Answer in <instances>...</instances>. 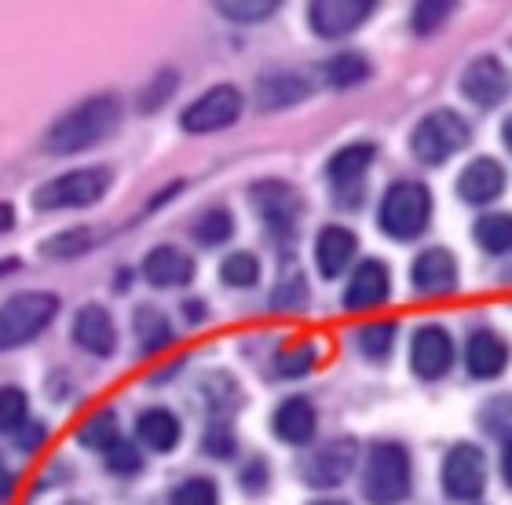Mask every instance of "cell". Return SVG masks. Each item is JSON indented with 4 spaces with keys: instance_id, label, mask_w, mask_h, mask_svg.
Here are the masks:
<instances>
[{
    "instance_id": "obj_1",
    "label": "cell",
    "mask_w": 512,
    "mask_h": 505,
    "mask_svg": "<svg viewBox=\"0 0 512 505\" xmlns=\"http://www.w3.org/2000/svg\"><path fill=\"white\" fill-rule=\"evenodd\" d=\"M121 121V103L118 96H92L85 103H77L74 110H66L63 118L55 121L44 147L48 154H77L96 147L99 140H107L110 132L118 129Z\"/></svg>"
},
{
    "instance_id": "obj_2",
    "label": "cell",
    "mask_w": 512,
    "mask_h": 505,
    "mask_svg": "<svg viewBox=\"0 0 512 505\" xmlns=\"http://www.w3.org/2000/svg\"><path fill=\"white\" fill-rule=\"evenodd\" d=\"M59 315V297L55 293H19L0 308V352L22 348L33 337H41L52 319Z\"/></svg>"
},
{
    "instance_id": "obj_3",
    "label": "cell",
    "mask_w": 512,
    "mask_h": 505,
    "mask_svg": "<svg viewBox=\"0 0 512 505\" xmlns=\"http://www.w3.org/2000/svg\"><path fill=\"white\" fill-rule=\"evenodd\" d=\"M428 216H432V194L425 183H395L381 198L377 220H381V231L388 238L410 242L428 227Z\"/></svg>"
},
{
    "instance_id": "obj_4",
    "label": "cell",
    "mask_w": 512,
    "mask_h": 505,
    "mask_svg": "<svg viewBox=\"0 0 512 505\" xmlns=\"http://www.w3.org/2000/svg\"><path fill=\"white\" fill-rule=\"evenodd\" d=\"M410 454L399 443H377L366 458L363 473V495L374 505H395L410 495Z\"/></svg>"
},
{
    "instance_id": "obj_5",
    "label": "cell",
    "mask_w": 512,
    "mask_h": 505,
    "mask_svg": "<svg viewBox=\"0 0 512 505\" xmlns=\"http://www.w3.org/2000/svg\"><path fill=\"white\" fill-rule=\"evenodd\" d=\"M114 183V172L103 169V165H85V169H74L59 176V180L44 183L33 194V205L44 209V213H55V209H81V205L99 202L103 194L110 191Z\"/></svg>"
},
{
    "instance_id": "obj_6",
    "label": "cell",
    "mask_w": 512,
    "mask_h": 505,
    "mask_svg": "<svg viewBox=\"0 0 512 505\" xmlns=\"http://www.w3.org/2000/svg\"><path fill=\"white\" fill-rule=\"evenodd\" d=\"M469 121L454 114V110H432L410 136V151L417 162L425 165H443L469 143Z\"/></svg>"
},
{
    "instance_id": "obj_7",
    "label": "cell",
    "mask_w": 512,
    "mask_h": 505,
    "mask_svg": "<svg viewBox=\"0 0 512 505\" xmlns=\"http://www.w3.org/2000/svg\"><path fill=\"white\" fill-rule=\"evenodd\" d=\"M487 487V458L480 447L458 443L443 458V491L458 502H476Z\"/></svg>"
},
{
    "instance_id": "obj_8",
    "label": "cell",
    "mask_w": 512,
    "mask_h": 505,
    "mask_svg": "<svg viewBox=\"0 0 512 505\" xmlns=\"http://www.w3.org/2000/svg\"><path fill=\"white\" fill-rule=\"evenodd\" d=\"M238 114H242V92L235 85H216L202 99H194L180 121L187 132H220L235 125Z\"/></svg>"
},
{
    "instance_id": "obj_9",
    "label": "cell",
    "mask_w": 512,
    "mask_h": 505,
    "mask_svg": "<svg viewBox=\"0 0 512 505\" xmlns=\"http://www.w3.org/2000/svg\"><path fill=\"white\" fill-rule=\"evenodd\" d=\"M249 198H253L256 213H260V220H264L271 231H293V224L300 220V209H304V205H300V194L282 180L256 183L253 191H249Z\"/></svg>"
},
{
    "instance_id": "obj_10",
    "label": "cell",
    "mask_w": 512,
    "mask_h": 505,
    "mask_svg": "<svg viewBox=\"0 0 512 505\" xmlns=\"http://www.w3.org/2000/svg\"><path fill=\"white\" fill-rule=\"evenodd\" d=\"M509 88H512L509 70H505L494 55L469 63V70L461 74V92H465V99L476 103V107H483V110L498 107V103L509 96Z\"/></svg>"
},
{
    "instance_id": "obj_11",
    "label": "cell",
    "mask_w": 512,
    "mask_h": 505,
    "mask_svg": "<svg viewBox=\"0 0 512 505\" xmlns=\"http://www.w3.org/2000/svg\"><path fill=\"white\" fill-rule=\"evenodd\" d=\"M410 366L425 381H436L454 366V341L443 326H421L417 330L414 341H410Z\"/></svg>"
},
{
    "instance_id": "obj_12",
    "label": "cell",
    "mask_w": 512,
    "mask_h": 505,
    "mask_svg": "<svg viewBox=\"0 0 512 505\" xmlns=\"http://www.w3.org/2000/svg\"><path fill=\"white\" fill-rule=\"evenodd\" d=\"M355 458H359V447L352 440H330L322 443L319 451L311 454L308 465H304V480L311 487H337L348 480V473L355 469Z\"/></svg>"
},
{
    "instance_id": "obj_13",
    "label": "cell",
    "mask_w": 512,
    "mask_h": 505,
    "mask_svg": "<svg viewBox=\"0 0 512 505\" xmlns=\"http://www.w3.org/2000/svg\"><path fill=\"white\" fill-rule=\"evenodd\" d=\"M410 282L417 293H428V297L454 293L458 290V260L443 246L425 249V253H417L414 268H410Z\"/></svg>"
},
{
    "instance_id": "obj_14",
    "label": "cell",
    "mask_w": 512,
    "mask_h": 505,
    "mask_svg": "<svg viewBox=\"0 0 512 505\" xmlns=\"http://www.w3.org/2000/svg\"><path fill=\"white\" fill-rule=\"evenodd\" d=\"M370 15H374V0H319V4H311L308 22L319 37H341Z\"/></svg>"
},
{
    "instance_id": "obj_15",
    "label": "cell",
    "mask_w": 512,
    "mask_h": 505,
    "mask_svg": "<svg viewBox=\"0 0 512 505\" xmlns=\"http://www.w3.org/2000/svg\"><path fill=\"white\" fill-rule=\"evenodd\" d=\"M388 293H392V275L384 268V260H366L355 268L352 282L344 290V308L348 312H370V308L388 301Z\"/></svg>"
},
{
    "instance_id": "obj_16",
    "label": "cell",
    "mask_w": 512,
    "mask_h": 505,
    "mask_svg": "<svg viewBox=\"0 0 512 505\" xmlns=\"http://www.w3.org/2000/svg\"><path fill=\"white\" fill-rule=\"evenodd\" d=\"M143 279L158 290H176L194 279V260L180 246H158L150 249L143 260Z\"/></svg>"
},
{
    "instance_id": "obj_17",
    "label": "cell",
    "mask_w": 512,
    "mask_h": 505,
    "mask_svg": "<svg viewBox=\"0 0 512 505\" xmlns=\"http://www.w3.org/2000/svg\"><path fill=\"white\" fill-rule=\"evenodd\" d=\"M505 191V169L494 158H476L461 169L458 176V194L469 205H491L498 194Z\"/></svg>"
},
{
    "instance_id": "obj_18",
    "label": "cell",
    "mask_w": 512,
    "mask_h": 505,
    "mask_svg": "<svg viewBox=\"0 0 512 505\" xmlns=\"http://www.w3.org/2000/svg\"><path fill=\"white\" fill-rule=\"evenodd\" d=\"M355 249H359V238L348 231V227H322L319 238H315V264H319L322 279H337L344 275V268L355 260Z\"/></svg>"
},
{
    "instance_id": "obj_19",
    "label": "cell",
    "mask_w": 512,
    "mask_h": 505,
    "mask_svg": "<svg viewBox=\"0 0 512 505\" xmlns=\"http://www.w3.org/2000/svg\"><path fill=\"white\" fill-rule=\"evenodd\" d=\"M74 341L81 348H88L92 355H110L118 348V330H114V319H110L107 308L99 304H88L74 315Z\"/></svg>"
},
{
    "instance_id": "obj_20",
    "label": "cell",
    "mask_w": 512,
    "mask_h": 505,
    "mask_svg": "<svg viewBox=\"0 0 512 505\" xmlns=\"http://www.w3.org/2000/svg\"><path fill=\"white\" fill-rule=\"evenodd\" d=\"M465 366L472 377H498L509 366V344L494 330H476L465 344Z\"/></svg>"
},
{
    "instance_id": "obj_21",
    "label": "cell",
    "mask_w": 512,
    "mask_h": 505,
    "mask_svg": "<svg viewBox=\"0 0 512 505\" xmlns=\"http://www.w3.org/2000/svg\"><path fill=\"white\" fill-rule=\"evenodd\" d=\"M311 85L304 81L300 74L293 70H271L256 81V103L264 110H282V107H293L300 99H308Z\"/></svg>"
},
{
    "instance_id": "obj_22",
    "label": "cell",
    "mask_w": 512,
    "mask_h": 505,
    "mask_svg": "<svg viewBox=\"0 0 512 505\" xmlns=\"http://www.w3.org/2000/svg\"><path fill=\"white\" fill-rule=\"evenodd\" d=\"M315 425H319V418H315V407H311L304 396H289L286 403H278L275 410V432L278 440L286 443H308L311 436H315Z\"/></svg>"
},
{
    "instance_id": "obj_23",
    "label": "cell",
    "mask_w": 512,
    "mask_h": 505,
    "mask_svg": "<svg viewBox=\"0 0 512 505\" xmlns=\"http://www.w3.org/2000/svg\"><path fill=\"white\" fill-rule=\"evenodd\" d=\"M136 436H139V443H147L150 451L165 454V451H172V447L180 443L183 425H180V418H176L172 410L154 407V410H143V414H139Z\"/></svg>"
},
{
    "instance_id": "obj_24",
    "label": "cell",
    "mask_w": 512,
    "mask_h": 505,
    "mask_svg": "<svg viewBox=\"0 0 512 505\" xmlns=\"http://www.w3.org/2000/svg\"><path fill=\"white\" fill-rule=\"evenodd\" d=\"M374 158H377L374 143H348V147H341V151L333 154L326 169H330V176L337 183H355L370 165H374Z\"/></svg>"
},
{
    "instance_id": "obj_25",
    "label": "cell",
    "mask_w": 512,
    "mask_h": 505,
    "mask_svg": "<svg viewBox=\"0 0 512 505\" xmlns=\"http://www.w3.org/2000/svg\"><path fill=\"white\" fill-rule=\"evenodd\" d=\"M322 77H326V85H330V88L363 85L366 77H370V63H366V55H359V52L333 55L330 63L322 66Z\"/></svg>"
},
{
    "instance_id": "obj_26",
    "label": "cell",
    "mask_w": 512,
    "mask_h": 505,
    "mask_svg": "<svg viewBox=\"0 0 512 505\" xmlns=\"http://www.w3.org/2000/svg\"><path fill=\"white\" fill-rule=\"evenodd\" d=\"M472 238H476L480 249H487V253H509L512 249V216L509 213L480 216L476 227H472Z\"/></svg>"
},
{
    "instance_id": "obj_27",
    "label": "cell",
    "mask_w": 512,
    "mask_h": 505,
    "mask_svg": "<svg viewBox=\"0 0 512 505\" xmlns=\"http://www.w3.org/2000/svg\"><path fill=\"white\" fill-rule=\"evenodd\" d=\"M480 425L494 440L512 443V396H494L491 403H483Z\"/></svg>"
},
{
    "instance_id": "obj_28",
    "label": "cell",
    "mask_w": 512,
    "mask_h": 505,
    "mask_svg": "<svg viewBox=\"0 0 512 505\" xmlns=\"http://www.w3.org/2000/svg\"><path fill=\"white\" fill-rule=\"evenodd\" d=\"M81 443H85L88 451H110V447L118 443V418H114L110 410L88 418L85 425H81Z\"/></svg>"
},
{
    "instance_id": "obj_29",
    "label": "cell",
    "mask_w": 512,
    "mask_h": 505,
    "mask_svg": "<svg viewBox=\"0 0 512 505\" xmlns=\"http://www.w3.org/2000/svg\"><path fill=\"white\" fill-rule=\"evenodd\" d=\"M194 235L202 238L205 246H220V242H227V238L235 235V216L227 213V209H209V213L198 216Z\"/></svg>"
},
{
    "instance_id": "obj_30",
    "label": "cell",
    "mask_w": 512,
    "mask_h": 505,
    "mask_svg": "<svg viewBox=\"0 0 512 505\" xmlns=\"http://www.w3.org/2000/svg\"><path fill=\"white\" fill-rule=\"evenodd\" d=\"M220 279H224L227 286L246 290V286H253V282L260 279V260H256L253 253H231V257L220 264Z\"/></svg>"
},
{
    "instance_id": "obj_31",
    "label": "cell",
    "mask_w": 512,
    "mask_h": 505,
    "mask_svg": "<svg viewBox=\"0 0 512 505\" xmlns=\"http://www.w3.org/2000/svg\"><path fill=\"white\" fill-rule=\"evenodd\" d=\"M30 414V399L22 388H0V432L22 429Z\"/></svg>"
},
{
    "instance_id": "obj_32",
    "label": "cell",
    "mask_w": 512,
    "mask_h": 505,
    "mask_svg": "<svg viewBox=\"0 0 512 505\" xmlns=\"http://www.w3.org/2000/svg\"><path fill=\"white\" fill-rule=\"evenodd\" d=\"M216 502H220V491H216V484L205 480V476L183 480L169 498V505H216Z\"/></svg>"
},
{
    "instance_id": "obj_33",
    "label": "cell",
    "mask_w": 512,
    "mask_h": 505,
    "mask_svg": "<svg viewBox=\"0 0 512 505\" xmlns=\"http://www.w3.org/2000/svg\"><path fill=\"white\" fill-rule=\"evenodd\" d=\"M308 304V286H304V279H300L297 271L293 275H282V282L275 286V301H271V308L275 312H300Z\"/></svg>"
},
{
    "instance_id": "obj_34",
    "label": "cell",
    "mask_w": 512,
    "mask_h": 505,
    "mask_svg": "<svg viewBox=\"0 0 512 505\" xmlns=\"http://www.w3.org/2000/svg\"><path fill=\"white\" fill-rule=\"evenodd\" d=\"M88 246H92V231H88V227H70V231L55 235L52 242L44 246V257H81Z\"/></svg>"
},
{
    "instance_id": "obj_35",
    "label": "cell",
    "mask_w": 512,
    "mask_h": 505,
    "mask_svg": "<svg viewBox=\"0 0 512 505\" xmlns=\"http://www.w3.org/2000/svg\"><path fill=\"white\" fill-rule=\"evenodd\" d=\"M278 11V0H224L220 4V15L235 22H260L267 15H275Z\"/></svg>"
},
{
    "instance_id": "obj_36",
    "label": "cell",
    "mask_w": 512,
    "mask_h": 505,
    "mask_svg": "<svg viewBox=\"0 0 512 505\" xmlns=\"http://www.w3.org/2000/svg\"><path fill=\"white\" fill-rule=\"evenodd\" d=\"M136 334L143 337V348H147V352H158L161 344H169V341H172V334H169V326H165V319H161L158 312H150V308L136 312Z\"/></svg>"
},
{
    "instance_id": "obj_37",
    "label": "cell",
    "mask_w": 512,
    "mask_h": 505,
    "mask_svg": "<svg viewBox=\"0 0 512 505\" xmlns=\"http://www.w3.org/2000/svg\"><path fill=\"white\" fill-rule=\"evenodd\" d=\"M392 341H395V323H374L359 330V348L370 359H384V355L392 352Z\"/></svg>"
},
{
    "instance_id": "obj_38",
    "label": "cell",
    "mask_w": 512,
    "mask_h": 505,
    "mask_svg": "<svg viewBox=\"0 0 512 505\" xmlns=\"http://www.w3.org/2000/svg\"><path fill=\"white\" fill-rule=\"evenodd\" d=\"M315 359H319V352H315V344H293V348H286V352L278 355V370L286 377H304L315 366Z\"/></svg>"
},
{
    "instance_id": "obj_39",
    "label": "cell",
    "mask_w": 512,
    "mask_h": 505,
    "mask_svg": "<svg viewBox=\"0 0 512 505\" xmlns=\"http://www.w3.org/2000/svg\"><path fill=\"white\" fill-rule=\"evenodd\" d=\"M107 469L110 473H118V476H136L139 469H143V454H139L136 443L118 440L107 451Z\"/></svg>"
},
{
    "instance_id": "obj_40",
    "label": "cell",
    "mask_w": 512,
    "mask_h": 505,
    "mask_svg": "<svg viewBox=\"0 0 512 505\" xmlns=\"http://www.w3.org/2000/svg\"><path fill=\"white\" fill-rule=\"evenodd\" d=\"M450 11H454V4H450V0H428V4H417V8H414V30L417 33H432L439 22L447 19Z\"/></svg>"
},
{
    "instance_id": "obj_41",
    "label": "cell",
    "mask_w": 512,
    "mask_h": 505,
    "mask_svg": "<svg viewBox=\"0 0 512 505\" xmlns=\"http://www.w3.org/2000/svg\"><path fill=\"white\" fill-rule=\"evenodd\" d=\"M205 451L213 454V458H231L235 454V432L227 429V425H213V429L205 432Z\"/></svg>"
},
{
    "instance_id": "obj_42",
    "label": "cell",
    "mask_w": 512,
    "mask_h": 505,
    "mask_svg": "<svg viewBox=\"0 0 512 505\" xmlns=\"http://www.w3.org/2000/svg\"><path fill=\"white\" fill-rule=\"evenodd\" d=\"M242 487H246V491H264L267 487V462L264 458H253V462L242 469Z\"/></svg>"
},
{
    "instance_id": "obj_43",
    "label": "cell",
    "mask_w": 512,
    "mask_h": 505,
    "mask_svg": "<svg viewBox=\"0 0 512 505\" xmlns=\"http://www.w3.org/2000/svg\"><path fill=\"white\" fill-rule=\"evenodd\" d=\"M44 443V429L41 425H22V432H19V447L22 451H37Z\"/></svg>"
},
{
    "instance_id": "obj_44",
    "label": "cell",
    "mask_w": 512,
    "mask_h": 505,
    "mask_svg": "<svg viewBox=\"0 0 512 505\" xmlns=\"http://www.w3.org/2000/svg\"><path fill=\"white\" fill-rule=\"evenodd\" d=\"M11 487H15V476L8 473V465L0 462V502H4V498L11 495Z\"/></svg>"
},
{
    "instance_id": "obj_45",
    "label": "cell",
    "mask_w": 512,
    "mask_h": 505,
    "mask_svg": "<svg viewBox=\"0 0 512 505\" xmlns=\"http://www.w3.org/2000/svg\"><path fill=\"white\" fill-rule=\"evenodd\" d=\"M11 224H15V209H11L8 202H0V235L11 231Z\"/></svg>"
},
{
    "instance_id": "obj_46",
    "label": "cell",
    "mask_w": 512,
    "mask_h": 505,
    "mask_svg": "<svg viewBox=\"0 0 512 505\" xmlns=\"http://www.w3.org/2000/svg\"><path fill=\"white\" fill-rule=\"evenodd\" d=\"M502 476H505V484L512 487V443L505 447V454H502Z\"/></svg>"
},
{
    "instance_id": "obj_47",
    "label": "cell",
    "mask_w": 512,
    "mask_h": 505,
    "mask_svg": "<svg viewBox=\"0 0 512 505\" xmlns=\"http://www.w3.org/2000/svg\"><path fill=\"white\" fill-rule=\"evenodd\" d=\"M15 268H19V260H0V275H11V271H15Z\"/></svg>"
},
{
    "instance_id": "obj_48",
    "label": "cell",
    "mask_w": 512,
    "mask_h": 505,
    "mask_svg": "<svg viewBox=\"0 0 512 505\" xmlns=\"http://www.w3.org/2000/svg\"><path fill=\"white\" fill-rule=\"evenodd\" d=\"M502 140H505V147L512 151V118L505 121V129H502Z\"/></svg>"
},
{
    "instance_id": "obj_49",
    "label": "cell",
    "mask_w": 512,
    "mask_h": 505,
    "mask_svg": "<svg viewBox=\"0 0 512 505\" xmlns=\"http://www.w3.org/2000/svg\"><path fill=\"white\" fill-rule=\"evenodd\" d=\"M319 505H344V502H319Z\"/></svg>"
}]
</instances>
